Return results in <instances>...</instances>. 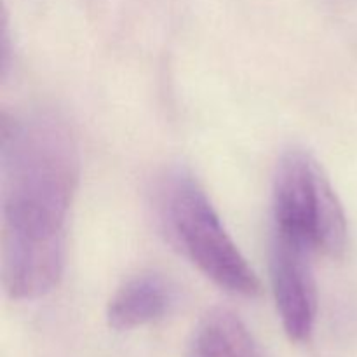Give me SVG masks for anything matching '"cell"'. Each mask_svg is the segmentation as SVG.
Returning a JSON list of instances; mask_svg holds the SVG:
<instances>
[{
	"label": "cell",
	"instance_id": "obj_1",
	"mask_svg": "<svg viewBox=\"0 0 357 357\" xmlns=\"http://www.w3.org/2000/svg\"><path fill=\"white\" fill-rule=\"evenodd\" d=\"M79 176V146L61 117L51 112L3 115L2 286L13 300L40 298L58 286Z\"/></svg>",
	"mask_w": 357,
	"mask_h": 357
},
{
	"label": "cell",
	"instance_id": "obj_2",
	"mask_svg": "<svg viewBox=\"0 0 357 357\" xmlns=\"http://www.w3.org/2000/svg\"><path fill=\"white\" fill-rule=\"evenodd\" d=\"M155 215L167 243L220 288L243 296L260 293V281L223 227L204 188L183 167L155 185Z\"/></svg>",
	"mask_w": 357,
	"mask_h": 357
},
{
	"label": "cell",
	"instance_id": "obj_3",
	"mask_svg": "<svg viewBox=\"0 0 357 357\" xmlns=\"http://www.w3.org/2000/svg\"><path fill=\"white\" fill-rule=\"evenodd\" d=\"M274 230L309 244L316 253L342 258L349 225L342 202L317 160L302 149L282 153L272 190Z\"/></svg>",
	"mask_w": 357,
	"mask_h": 357
},
{
	"label": "cell",
	"instance_id": "obj_4",
	"mask_svg": "<svg viewBox=\"0 0 357 357\" xmlns=\"http://www.w3.org/2000/svg\"><path fill=\"white\" fill-rule=\"evenodd\" d=\"M316 251L303 241L272 230L271 281L282 328L289 340L309 342L316 328L317 289L312 271Z\"/></svg>",
	"mask_w": 357,
	"mask_h": 357
},
{
	"label": "cell",
	"instance_id": "obj_5",
	"mask_svg": "<svg viewBox=\"0 0 357 357\" xmlns=\"http://www.w3.org/2000/svg\"><path fill=\"white\" fill-rule=\"evenodd\" d=\"M173 284L155 272L135 275L117 289L107 307V321L117 331H129L162 319L174 303Z\"/></svg>",
	"mask_w": 357,
	"mask_h": 357
},
{
	"label": "cell",
	"instance_id": "obj_6",
	"mask_svg": "<svg viewBox=\"0 0 357 357\" xmlns=\"http://www.w3.org/2000/svg\"><path fill=\"white\" fill-rule=\"evenodd\" d=\"M187 357H261L246 324L230 310L206 314L188 342Z\"/></svg>",
	"mask_w": 357,
	"mask_h": 357
}]
</instances>
